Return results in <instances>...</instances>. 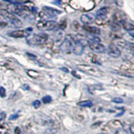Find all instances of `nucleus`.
<instances>
[{
	"instance_id": "obj_15",
	"label": "nucleus",
	"mask_w": 134,
	"mask_h": 134,
	"mask_svg": "<svg viewBox=\"0 0 134 134\" xmlns=\"http://www.w3.org/2000/svg\"><path fill=\"white\" fill-rule=\"evenodd\" d=\"M6 2H8L12 4H22L24 3L27 0H4Z\"/></svg>"
},
{
	"instance_id": "obj_8",
	"label": "nucleus",
	"mask_w": 134,
	"mask_h": 134,
	"mask_svg": "<svg viewBox=\"0 0 134 134\" xmlns=\"http://www.w3.org/2000/svg\"><path fill=\"white\" fill-rule=\"evenodd\" d=\"M95 16H93L92 14H83L80 16V21L81 22L85 24V26L87 25H90L91 23L95 21Z\"/></svg>"
},
{
	"instance_id": "obj_17",
	"label": "nucleus",
	"mask_w": 134,
	"mask_h": 134,
	"mask_svg": "<svg viewBox=\"0 0 134 134\" xmlns=\"http://www.w3.org/2000/svg\"><path fill=\"white\" fill-rule=\"evenodd\" d=\"M27 74L32 77H37L38 76V73L37 72L33 71V70H31V71H27Z\"/></svg>"
},
{
	"instance_id": "obj_11",
	"label": "nucleus",
	"mask_w": 134,
	"mask_h": 134,
	"mask_svg": "<svg viewBox=\"0 0 134 134\" xmlns=\"http://www.w3.org/2000/svg\"><path fill=\"white\" fill-rule=\"evenodd\" d=\"M85 30L87 31V32H89L90 34H93V35H100V30L98 29V27L96 26H90V25H87V26H84L83 27Z\"/></svg>"
},
{
	"instance_id": "obj_26",
	"label": "nucleus",
	"mask_w": 134,
	"mask_h": 134,
	"mask_svg": "<svg viewBox=\"0 0 134 134\" xmlns=\"http://www.w3.org/2000/svg\"><path fill=\"white\" fill-rule=\"evenodd\" d=\"M4 134H10V133H9V132H5Z\"/></svg>"
},
{
	"instance_id": "obj_4",
	"label": "nucleus",
	"mask_w": 134,
	"mask_h": 134,
	"mask_svg": "<svg viewBox=\"0 0 134 134\" xmlns=\"http://www.w3.org/2000/svg\"><path fill=\"white\" fill-rule=\"evenodd\" d=\"M32 33V28L28 27L24 30H17L13 31L8 33V36L13 38H27Z\"/></svg>"
},
{
	"instance_id": "obj_25",
	"label": "nucleus",
	"mask_w": 134,
	"mask_h": 134,
	"mask_svg": "<svg viewBox=\"0 0 134 134\" xmlns=\"http://www.w3.org/2000/svg\"><path fill=\"white\" fill-rule=\"evenodd\" d=\"M131 132L132 134H133V125H131Z\"/></svg>"
},
{
	"instance_id": "obj_24",
	"label": "nucleus",
	"mask_w": 134,
	"mask_h": 134,
	"mask_svg": "<svg viewBox=\"0 0 134 134\" xmlns=\"http://www.w3.org/2000/svg\"><path fill=\"white\" fill-rule=\"evenodd\" d=\"M17 118H18V114H13V115H11V116H10V118H9V119H10V120H13V119H17Z\"/></svg>"
},
{
	"instance_id": "obj_23",
	"label": "nucleus",
	"mask_w": 134,
	"mask_h": 134,
	"mask_svg": "<svg viewBox=\"0 0 134 134\" xmlns=\"http://www.w3.org/2000/svg\"><path fill=\"white\" fill-rule=\"evenodd\" d=\"M115 134H129V133H127V132H125L124 130H123V129H122L120 130L116 131V133Z\"/></svg>"
},
{
	"instance_id": "obj_6",
	"label": "nucleus",
	"mask_w": 134,
	"mask_h": 134,
	"mask_svg": "<svg viewBox=\"0 0 134 134\" xmlns=\"http://www.w3.org/2000/svg\"><path fill=\"white\" fill-rule=\"evenodd\" d=\"M89 46L90 48L94 51V52H96V53H98V54H102V53H104L106 50L105 47L100 44V42H93V41H90L89 43Z\"/></svg>"
},
{
	"instance_id": "obj_20",
	"label": "nucleus",
	"mask_w": 134,
	"mask_h": 134,
	"mask_svg": "<svg viewBox=\"0 0 134 134\" xmlns=\"http://www.w3.org/2000/svg\"><path fill=\"white\" fill-rule=\"evenodd\" d=\"M113 102L118 103V104H121V103L123 102V99H121V98H114L113 100Z\"/></svg>"
},
{
	"instance_id": "obj_13",
	"label": "nucleus",
	"mask_w": 134,
	"mask_h": 134,
	"mask_svg": "<svg viewBox=\"0 0 134 134\" xmlns=\"http://www.w3.org/2000/svg\"><path fill=\"white\" fill-rule=\"evenodd\" d=\"M121 26H123L125 29V30L127 31H129L131 30H133V28H134L133 23L132 21H129L128 20H127V19L123 21V22L121 23Z\"/></svg>"
},
{
	"instance_id": "obj_14",
	"label": "nucleus",
	"mask_w": 134,
	"mask_h": 134,
	"mask_svg": "<svg viewBox=\"0 0 134 134\" xmlns=\"http://www.w3.org/2000/svg\"><path fill=\"white\" fill-rule=\"evenodd\" d=\"M77 104L81 107H91L93 105V103L90 100H84V101L79 102Z\"/></svg>"
},
{
	"instance_id": "obj_12",
	"label": "nucleus",
	"mask_w": 134,
	"mask_h": 134,
	"mask_svg": "<svg viewBox=\"0 0 134 134\" xmlns=\"http://www.w3.org/2000/svg\"><path fill=\"white\" fill-rule=\"evenodd\" d=\"M108 126L111 127V129H113L116 131L123 129V124H122V123L118 120H112L111 122L108 123Z\"/></svg>"
},
{
	"instance_id": "obj_16",
	"label": "nucleus",
	"mask_w": 134,
	"mask_h": 134,
	"mask_svg": "<svg viewBox=\"0 0 134 134\" xmlns=\"http://www.w3.org/2000/svg\"><path fill=\"white\" fill-rule=\"evenodd\" d=\"M42 101L45 104H48L51 101V97L50 96H46L42 98Z\"/></svg>"
},
{
	"instance_id": "obj_7",
	"label": "nucleus",
	"mask_w": 134,
	"mask_h": 134,
	"mask_svg": "<svg viewBox=\"0 0 134 134\" xmlns=\"http://www.w3.org/2000/svg\"><path fill=\"white\" fill-rule=\"evenodd\" d=\"M108 53L113 58H118L121 55V50L115 44H111L108 48Z\"/></svg>"
},
{
	"instance_id": "obj_21",
	"label": "nucleus",
	"mask_w": 134,
	"mask_h": 134,
	"mask_svg": "<svg viewBox=\"0 0 134 134\" xmlns=\"http://www.w3.org/2000/svg\"><path fill=\"white\" fill-rule=\"evenodd\" d=\"M14 132H15V134H24V133L22 132V129H20V127H17L16 129H15Z\"/></svg>"
},
{
	"instance_id": "obj_3",
	"label": "nucleus",
	"mask_w": 134,
	"mask_h": 134,
	"mask_svg": "<svg viewBox=\"0 0 134 134\" xmlns=\"http://www.w3.org/2000/svg\"><path fill=\"white\" fill-rule=\"evenodd\" d=\"M77 68L81 72H84L87 74H90L92 76H95V77H102L103 75V73L100 69H98L95 67L90 66V65L79 64V65H77Z\"/></svg>"
},
{
	"instance_id": "obj_22",
	"label": "nucleus",
	"mask_w": 134,
	"mask_h": 134,
	"mask_svg": "<svg viewBox=\"0 0 134 134\" xmlns=\"http://www.w3.org/2000/svg\"><path fill=\"white\" fill-rule=\"evenodd\" d=\"M116 5L118 7H122L123 5V0H116Z\"/></svg>"
},
{
	"instance_id": "obj_2",
	"label": "nucleus",
	"mask_w": 134,
	"mask_h": 134,
	"mask_svg": "<svg viewBox=\"0 0 134 134\" xmlns=\"http://www.w3.org/2000/svg\"><path fill=\"white\" fill-rule=\"evenodd\" d=\"M37 27L40 31H54L58 28V24L55 21L42 20L37 22Z\"/></svg>"
},
{
	"instance_id": "obj_1",
	"label": "nucleus",
	"mask_w": 134,
	"mask_h": 134,
	"mask_svg": "<svg viewBox=\"0 0 134 134\" xmlns=\"http://www.w3.org/2000/svg\"><path fill=\"white\" fill-rule=\"evenodd\" d=\"M48 40V36L45 33L33 34L27 37V42L32 45H41L45 44Z\"/></svg>"
},
{
	"instance_id": "obj_9",
	"label": "nucleus",
	"mask_w": 134,
	"mask_h": 134,
	"mask_svg": "<svg viewBox=\"0 0 134 134\" xmlns=\"http://www.w3.org/2000/svg\"><path fill=\"white\" fill-rule=\"evenodd\" d=\"M125 19H126L125 14L119 11L116 12L113 16V22L118 23V24H120V25H121V23L123 22V21H124Z\"/></svg>"
},
{
	"instance_id": "obj_5",
	"label": "nucleus",
	"mask_w": 134,
	"mask_h": 134,
	"mask_svg": "<svg viewBox=\"0 0 134 134\" xmlns=\"http://www.w3.org/2000/svg\"><path fill=\"white\" fill-rule=\"evenodd\" d=\"M3 15L4 16V18L8 19L9 21V22L12 24V26H13L14 27H17V28H18V27H21L22 26V21L19 18H17V17L16 16V15L9 13V12H8V11L3 12Z\"/></svg>"
},
{
	"instance_id": "obj_10",
	"label": "nucleus",
	"mask_w": 134,
	"mask_h": 134,
	"mask_svg": "<svg viewBox=\"0 0 134 134\" xmlns=\"http://www.w3.org/2000/svg\"><path fill=\"white\" fill-rule=\"evenodd\" d=\"M108 13V8L106 7H103L100 8L96 13V17L98 18H103V19H106L107 18V15Z\"/></svg>"
},
{
	"instance_id": "obj_18",
	"label": "nucleus",
	"mask_w": 134,
	"mask_h": 134,
	"mask_svg": "<svg viewBox=\"0 0 134 134\" xmlns=\"http://www.w3.org/2000/svg\"><path fill=\"white\" fill-rule=\"evenodd\" d=\"M0 96L2 98H4L6 96V90L3 86H0Z\"/></svg>"
},
{
	"instance_id": "obj_27",
	"label": "nucleus",
	"mask_w": 134,
	"mask_h": 134,
	"mask_svg": "<svg viewBox=\"0 0 134 134\" xmlns=\"http://www.w3.org/2000/svg\"><path fill=\"white\" fill-rule=\"evenodd\" d=\"M100 134H106V133H100Z\"/></svg>"
},
{
	"instance_id": "obj_19",
	"label": "nucleus",
	"mask_w": 134,
	"mask_h": 134,
	"mask_svg": "<svg viewBox=\"0 0 134 134\" xmlns=\"http://www.w3.org/2000/svg\"><path fill=\"white\" fill-rule=\"evenodd\" d=\"M32 105H33V107L34 108H36V109H37L38 107H40V105H41V102H40V100H34L33 102H32Z\"/></svg>"
}]
</instances>
